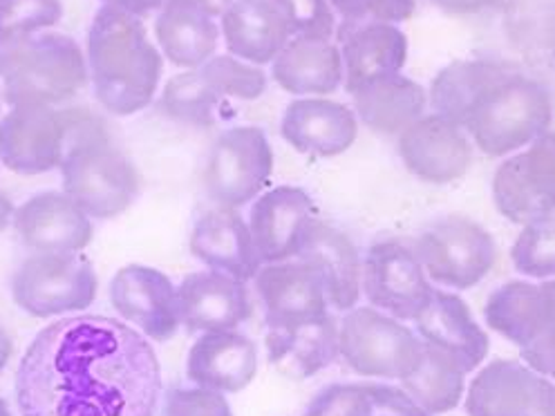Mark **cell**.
<instances>
[{
    "label": "cell",
    "mask_w": 555,
    "mask_h": 416,
    "mask_svg": "<svg viewBox=\"0 0 555 416\" xmlns=\"http://www.w3.org/2000/svg\"><path fill=\"white\" fill-rule=\"evenodd\" d=\"M162 394L153 342L96 314L63 316L41 329L16 369L21 416H155Z\"/></svg>",
    "instance_id": "obj_1"
},
{
    "label": "cell",
    "mask_w": 555,
    "mask_h": 416,
    "mask_svg": "<svg viewBox=\"0 0 555 416\" xmlns=\"http://www.w3.org/2000/svg\"><path fill=\"white\" fill-rule=\"evenodd\" d=\"M86 61L94 99L103 110L128 117L155 101L164 56L149 41L142 18L99 8L88 29Z\"/></svg>",
    "instance_id": "obj_2"
},
{
    "label": "cell",
    "mask_w": 555,
    "mask_h": 416,
    "mask_svg": "<svg viewBox=\"0 0 555 416\" xmlns=\"http://www.w3.org/2000/svg\"><path fill=\"white\" fill-rule=\"evenodd\" d=\"M99 139H111V128L86 106H16L0 119V164L18 176H43Z\"/></svg>",
    "instance_id": "obj_3"
},
{
    "label": "cell",
    "mask_w": 555,
    "mask_h": 416,
    "mask_svg": "<svg viewBox=\"0 0 555 416\" xmlns=\"http://www.w3.org/2000/svg\"><path fill=\"white\" fill-rule=\"evenodd\" d=\"M3 99L16 106H63L90 83L81 46L59 31L0 46Z\"/></svg>",
    "instance_id": "obj_4"
},
{
    "label": "cell",
    "mask_w": 555,
    "mask_h": 416,
    "mask_svg": "<svg viewBox=\"0 0 555 416\" xmlns=\"http://www.w3.org/2000/svg\"><path fill=\"white\" fill-rule=\"evenodd\" d=\"M551 121L553 96L548 88L515 69L479 101L464 130L483 155L508 157L535 142L551 128Z\"/></svg>",
    "instance_id": "obj_5"
},
{
    "label": "cell",
    "mask_w": 555,
    "mask_h": 416,
    "mask_svg": "<svg viewBox=\"0 0 555 416\" xmlns=\"http://www.w3.org/2000/svg\"><path fill=\"white\" fill-rule=\"evenodd\" d=\"M267 90L264 69L240 61L231 54L214 56L206 63L172 77L157 101V108L168 119L208 128L218 121L227 99L254 101Z\"/></svg>",
    "instance_id": "obj_6"
},
{
    "label": "cell",
    "mask_w": 555,
    "mask_h": 416,
    "mask_svg": "<svg viewBox=\"0 0 555 416\" xmlns=\"http://www.w3.org/2000/svg\"><path fill=\"white\" fill-rule=\"evenodd\" d=\"M424 356V340L403 321L374 307H354L340 318V359L370 378L405 380Z\"/></svg>",
    "instance_id": "obj_7"
},
{
    "label": "cell",
    "mask_w": 555,
    "mask_h": 416,
    "mask_svg": "<svg viewBox=\"0 0 555 416\" xmlns=\"http://www.w3.org/2000/svg\"><path fill=\"white\" fill-rule=\"evenodd\" d=\"M410 247L422 260L430 283L455 291L477 287L498 262L491 231L464 216L433 220L420 235L410 237Z\"/></svg>",
    "instance_id": "obj_8"
},
{
    "label": "cell",
    "mask_w": 555,
    "mask_h": 416,
    "mask_svg": "<svg viewBox=\"0 0 555 416\" xmlns=\"http://www.w3.org/2000/svg\"><path fill=\"white\" fill-rule=\"evenodd\" d=\"M59 170L63 193L73 197L88 218L113 220L139 197V172L111 139L75 148Z\"/></svg>",
    "instance_id": "obj_9"
},
{
    "label": "cell",
    "mask_w": 555,
    "mask_h": 416,
    "mask_svg": "<svg viewBox=\"0 0 555 416\" xmlns=\"http://www.w3.org/2000/svg\"><path fill=\"white\" fill-rule=\"evenodd\" d=\"M96 291V271L81 253H37L12 275L14 302L34 318L81 314Z\"/></svg>",
    "instance_id": "obj_10"
},
{
    "label": "cell",
    "mask_w": 555,
    "mask_h": 416,
    "mask_svg": "<svg viewBox=\"0 0 555 416\" xmlns=\"http://www.w3.org/2000/svg\"><path fill=\"white\" fill-rule=\"evenodd\" d=\"M273 151L254 126L229 128L214 139L202 168L206 197L222 208H242L258 199L271 180Z\"/></svg>",
    "instance_id": "obj_11"
},
{
    "label": "cell",
    "mask_w": 555,
    "mask_h": 416,
    "mask_svg": "<svg viewBox=\"0 0 555 416\" xmlns=\"http://www.w3.org/2000/svg\"><path fill=\"white\" fill-rule=\"evenodd\" d=\"M433 283L405 237L378 239L363 258V296L370 307L403 323L416 321L433 296Z\"/></svg>",
    "instance_id": "obj_12"
},
{
    "label": "cell",
    "mask_w": 555,
    "mask_h": 416,
    "mask_svg": "<svg viewBox=\"0 0 555 416\" xmlns=\"http://www.w3.org/2000/svg\"><path fill=\"white\" fill-rule=\"evenodd\" d=\"M493 202L500 216L519 226L555 213V132L546 130L498 166Z\"/></svg>",
    "instance_id": "obj_13"
},
{
    "label": "cell",
    "mask_w": 555,
    "mask_h": 416,
    "mask_svg": "<svg viewBox=\"0 0 555 416\" xmlns=\"http://www.w3.org/2000/svg\"><path fill=\"white\" fill-rule=\"evenodd\" d=\"M468 416H555V380L525 361L486 363L466 388Z\"/></svg>",
    "instance_id": "obj_14"
},
{
    "label": "cell",
    "mask_w": 555,
    "mask_h": 416,
    "mask_svg": "<svg viewBox=\"0 0 555 416\" xmlns=\"http://www.w3.org/2000/svg\"><path fill=\"white\" fill-rule=\"evenodd\" d=\"M111 302L124 323L149 340L166 342L182 327L178 287L159 269L128 264L111 283Z\"/></svg>",
    "instance_id": "obj_15"
},
{
    "label": "cell",
    "mask_w": 555,
    "mask_h": 416,
    "mask_svg": "<svg viewBox=\"0 0 555 416\" xmlns=\"http://www.w3.org/2000/svg\"><path fill=\"white\" fill-rule=\"evenodd\" d=\"M397 148L408 172L428 184H450L464 178L475 159L468 132L437 113L424 115L401 132Z\"/></svg>",
    "instance_id": "obj_16"
},
{
    "label": "cell",
    "mask_w": 555,
    "mask_h": 416,
    "mask_svg": "<svg viewBox=\"0 0 555 416\" xmlns=\"http://www.w3.org/2000/svg\"><path fill=\"white\" fill-rule=\"evenodd\" d=\"M254 281L267 329L296 327L332 314L321 275L302 260L262 264Z\"/></svg>",
    "instance_id": "obj_17"
},
{
    "label": "cell",
    "mask_w": 555,
    "mask_h": 416,
    "mask_svg": "<svg viewBox=\"0 0 555 416\" xmlns=\"http://www.w3.org/2000/svg\"><path fill=\"white\" fill-rule=\"evenodd\" d=\"M317 220V204L298 186H275L262 193L249 213V229L262 264L296 260L309 226Z\"/></svg>",
    "instance_id": "obj_18"
},
{
    "label": "cell",
    "mask_w": 555,
    "mask_h": 416,
    "mask_svg": "<svg viewBox=\"0 0 555 416\" xmlns=\"http://www.w3.org/2000/svg\"><path fill=\"white\" fill-rule=\"evenodd\" d=\"M180 318L189 334L229 332L254 316V300L247 283L222 271L189 273L178 287Z\"/></svg>",
    "instance_id": "obj_19"
},
{
    "label": "cell",
    "mask_w": 555,
    "mask_h": 416,
    "mask_svg": "<svg viewBox=\"0 0 555 416\" xmlns=\"http://www.w3.org/2000/svg\"><path fill=\"white\" fill-rule=\"evenodd\" d=\"M92 218L63 191H43L23 202L12 226L37 253H81L92 239Z\"/></svg>",
    "instance_id": "obj_20"
},
{
    "label": "cell",
    "mask_w": 555,
    "mask_h": 416,
    "mask_svg": "<svg viewBox=\"0 0 555 416\" xmlns=\"http://www.w3.org/2000/svg\"><path fill=\"white\" fill-rule=\"evenodd\" d=\"M336 43L343 56V88L357 94L365 86L399 75L408 61V37L392 23H340Z\"/></svg>",
    "instance_id": "obj_21"
},
{
    "label": "cell",
    "mask_w": 555,
    "mask_h": 416,
    "mask_svg": "<svg viewBox=\"0 0 555 416\" xmlns=\"http://www.w3.org/2000/svg\"><path fill=\"white\" fill-rule=\"evenodd\" d=\"M285 142L309 157H338L359 136L354 108L327 96H298L285 108L281 121Z\"/></svg>",
    "instance_id": "obj_22"
},
{
    "label": "cell",
    "mask_w": 555,
    "mask_h": 416,
    "mask_svg": "<svg viewBox=\"0 0 555 416\" xmlns=\"http://www.w3.org/2000/svg\"><path fill=\"white\" fill-rule=\"evenodd\" d=\"M483 321L519 352L527 350L555 327V277L498 287L483 304Z\"/></svg>",
    "instance_id": "obj_23"
},
{
    "label": "cell",
    "mask_w": 555,
    "mask_h": 416,
    "mask_svg": "<svg viewBox=\"0 0 555 416\" xmlns=\"http://www.w3.org/2000/svg\"><path fill=\"white\" fill-rule=\"evenodd\" d=\"M296 260L314 269L325 287L334 311H350L363 296V258L354 239L338 226L314 220L309 226Z\"/></svg>",
    "instance_id": "obj_24"
},
{
    "label": "cell",
    "mask_w": 555,
    "mask_h": 416,
    "mask_svg": "<svg viewBox=\"0 0 555 416\" xmlns=\"http://www.w3.org/2000/svg\"><path fill=\"white\" fill-rule=\"evenodd\" d=\"M258 344L237 329L199 334L186 359V378L195 388L235 394L258 374Z\"/></svg>",
    "instance_id": "obj_25"
},
{
    "label": "cell",
    "mask_w": 555,
    "mask_h": 416,
    "mask_svg": "<svg viewBox=\"0 0 555 416\" xmlns=\"http://www.w3.org/2000/svg\"><path fill=\"white\" fill-rule=\"evenodd\" d=\"M414 329L424 342L453 354L468 372L479 369L491 350V338L475 321L466 300L450 289H433Z\"/></svg>",
    "instance_id": "obj_26"
},
{
    "label": "cell",
    "mask_w": 555,
    "mask_h": 416,
    "mask_svg": "<svg viewBox=\"0 0 555 416\" xmlns=\"http://www.w3.org/2000/svg\"><path fill=\"white\" fill-rule=\"evenodd\" d=\"M191 253L208 269L229 273L242 283L254 281L262 269L249 222L235 208L218 206L199 216L191 233Z\"/></svg>",
    "instance_id": "obj_27"
},
{
    "label": "cell",
    "mask_w": 555,
    "mask_h": 416,
    "mask_svg": "<svg viewBox=\"0 0 555 416\" xmlns=\"http://www.w3.org/2000/svg\"><path fill=\"white\" fill-rule=\"evenodd\" d=\"M271 77L294 96H327L343 81V56L336 39L294 37L271 63Z\"/></svg>",
    "instance_id": "obj_28"
},
{
    "label": "cell",
    "mask_w": 555,
    "mask_h": 416,
    "mask_svg": "<svg viewBox=\"0 0 555 416\" xmlns=\"http://www.w3.org/2000/svg\"><path fill=\"white\" fill-rule=\"evenodd\" d=\"M269 363L287 378H311L340 359V321L327 314L296 327L267 329Z\"/></svg>",
    "instance_id": "obj_29"
},
{
    "label": "cell",
    "mask_w": 555,
    "mask_h": 416,
    "mask_svg": "<svg viewBox=\"0 0 555 416\" xmlns=\"http://www.w3.org/2000/svg\"><path fill=\"white\" fill-rule=\"evenodd\" d=\"M220 31L231 56L258 67L273 63L292 39L271 0H233L220 16Z\"/></svg>",
    "instance_id": "obj_30"
},
{
    "label": "cell",
    "mask_w": 555,
    "mask_h": 416,
    "mask_svg": "<svg viewBox=\"0 0 555 416\" xmlns=\"http://www.w3.org/2000/svg\"><path fill=\"white\" fill-rule=\"evenodd\" d=\"M515 73L491 58H462L441 67L430 83V106L437 115L466 126L479 101Z\"/></svg>",
    "instance_id": "obj_31"
},
{
    "label": "cell",
    "mask_w": 555,
    "mask_h": 416,
    "mask_svg": "<svg viewBox=\"0 0 555 416\" xmlns=\"http://www.w3.org/2000/svg\"><path fill=\"white\" fill-rule=\"evenodd\" d=\"M352 99L359 121L388 136H399L428 115L430 103L426 88L401 73L365 86Z\"/></svg>",
    "instance_id": "obj_32"
},
{
    "label": "cell",
    "mask_w": 555,
    "mask_h": 416,
    "mask_svg": "<svg viewBox=\"0 0 555 416\" xmlns=\"http://www.w3.org/2000/svg\"><path fill=\"white\" fill-rule=\"evenodd\" d=\"M155 34L166 61L193 69L214 58L222 31L218 18L176 0H164L155 18Z\"/></svg>",
    "instance_id": "obj_33"
},
{
    "label": "cell",
    "mask_w": 555,
    "mask_h": 416,
    "mask_svg": "<svg viewBox=\"0 0 555 416\" xmlns=\"http://www.w3.org/2000/svg\"><path fill=\"white\" fill-rule=\"evenodd\" d=\"M466 374L468 369L439 347L424 342V356L401 388L433 416L446 414L464 403L466 396Z\"/></svg>",
    "instance_id": "obj_34"
},
{
    "label": "cell",
    "mask_w": 555,
    "mask_h": 416,
    "mask_svg": "<svg viewBox=\"0 0 555 416\" xmlns=\"http://www.w3.org/2000/svg\"><path fill=\"white\" fill-rule=\"evenodd\" d=\"M513 269L531 281L555 277V213L522 224L511 247Z\"/></svg>",
    "instance_id": "obj_35"
},
{
    "label": "cell",
    "mask_w": 555,
    "mask_h": 416,
    "mask_svg": "<svg viewBox=\"0 0 555 416\" xmlns=\"http://www.w3.org/2000/svg\"><path fill=\"white\" fill-rule=\"evenodd\" d=\"M61 18V0H0V46L37 37Z\"/></svg>",
    "instance_id": "obj_36"
},
{
    "label": "cell",
    "mask_w": 555,
    "mask_h": 416,
    "mask_svg": "<svg viewBox=\"0 0 555 416\" xmlns=\"http://www.w3.org/2000/svg\"><path fill=\"white\" fill-rule=\"evenodd\" d=\"M294 37H336L338 16L330 0H271Z\"/></svg>",
    "instance_id": "obj_37"
},
{
    "label": "cell",
    "mask_w": 555,
    "mask_h": 416,
    "mask_svg": "<svg viewBox=\"0 0 555 416\" xmlns=\"http://www.w3.org/2000/svg\"><path fill=\"white\" fill-rule=\"evenodd\" d=\"M302 416H372L367 384H332L307 403Z\"/></svg>",
    "instance_id": "obj_38"
},
{
    "label": "cell",
    "mask_w": 555,
    "mask_h": 416,
    "mask_svg": "<svg viewBox=\"0 0 555 416\" xmlns=\"http://www.w3.org/2000/svg\"><path fill=\"white\" fill-rule=\"evenodd\" d=\"M159 416H233L227 394L204 388H168Z\"/></svg>",
    "instance_id": "obj_39"
},
{
    "label": "cell",
    "mask_w": 555,
    "mask_h": 416,
    "mask_svg": "<svg viewBox=\"0 0 555 416\" xmlns=\"http://www.w3.org/2000/svg\"><path fill=\"white\" fill-rule=\"evenodd\" d=\"M340 23H392L414 14V0H330Z\"/></svg>",
    "instance_id": "obj_40"
},
{
    "label": "cell",
    "mask_w": 555,
    "mask_h": 416,
    "mask_svg": "<svg viewBox=\"0 0 555 416\" xmlns=\"http://www.w3.org/2000/svg\"><path fill=\"white\" fill-rule=\"evenodd\" d=\"M372 396V416H433L403 388L388 384H367Z\"/></svg>",
    "instance_id": "obj_41"
},
{
    "label": "cell",
    "mask_w": 555,
    "mask_h": 416,
    "mask_svg": "<svg viewBox=\"0 0 555 416\" xmlns=\"http://www.w3.org/2000/svg\"><path fill=\"white\" fill-rule=\"evenodd\" d=\"M519 354H522V361L531 365L535 372L555 380V327Z\"/></svg>",
    "instance_id": "obj_42"
},
{
    "label": "cell",
    "mask_w": 555,
    "mask_h": 416,
    "mask_svg": "<svg viewBox=\"0 0 555 416\" xmlns=\"http://www.w3.org/2000/svg\"><path fill=\"white\" fill-rule=\"evenodd\" d=\"M99 3L101 8H113L142 21L151 14H157L164 8V0H99Z\"/></svg>",
    "instance_id": "obj_43"
},
{
    "label": "cell",
    "mask_w": 555,
    "mask_h": 416,
    "mask_svg": "<svg viewBox=\"0 0 555 416\" xmlns=\"http://www.w3.org/2000/svg\"><path fill=\"white\" fill-rule=\"evenodd\" d=\"M498 3L500 0H433L435 8H439L446 14H453V16L479 14V12L491 10Z\"/></svg>",
    "instance_id": "obj_44"
},
{
    "label": "cell",
    "mask_w": 555,
    "mask_h": 416,
    "mask_svg": "<svg viewBox=\"0 0 555 416\" xmlns=\"http://www.w3.org/2000/svg\"><path fill=\"white\" fill-rule=\"evenodd\" d=\"M176 3H182V5H189V8H195L208 16L214 18H220L229 8L233 0H176Z\"/></svg>",
    "instance_id": "obj_45"
},
{
    "label": "cell",
    "mask_w": 555,
    "mask_h": 416,
    "mask_svg": "<svg viewBox=\"0 0 555 416\" xmlns=\"http://www.w3.org/2000/svg\"><path fill=\"white\" fill-rule=\"evenodd\" d=\"M14 354V340L5 327H0V374L5 372Z\"/></svg>",
    "instance_id": "obj_46"
},
{
    "label": "cell",
    "mask_w": 555,
    "mask_h": 416,
    "mask_svg": "<svg viewBox=\"0 0 555 416\" xmlns=\"http://www.w3.org/2000/svg\"><path fill=\"white\" fill-rule=\"evenodd\" d=\"M14 211H16L14 202L5 193H0V233H3L12 224Z\"/></svg>",
    "instance_id": "obj_47"
},
{
    "label": "cell",
    "mask_w": 555,
    "mask_h": 416,
    "mask_svg": "<svg viewBox=\"0 0 555 416\" xmlns=\"http://www.w3.org/2000/svg\"><path fill=\"white\" fill-rule=\"evenodd\" d=\"M0 416H12V412H10L8 403H5V399H0Z\"/></svg>",
    "instance_id": "obj_48"
},
{
    "label": "cell",
    "mask_w": 555,
    "mask_h": 416,
    "mask_svg": "<svg viewBox=\"0 0 555 416\" xmlns=\"http://www.w3.org/2000/svg\"><path fill=\"white\" fill-rule=\"evenodd\" d=\"M0 106H3V92H0ZM0 119H3V117H0Z\"/></svg>",
    "instance_id": "obj_49"
}]
</instances>
